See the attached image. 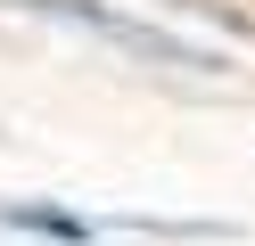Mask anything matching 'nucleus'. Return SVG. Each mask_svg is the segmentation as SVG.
<instances>
[{
    "label": "nucleus",
    "instance_id": "nucleus-1",
    "mask_svg": "<svg viewBox=\"0 0 255 246\" xmlns=\"http://www.w3.org/2000/svg\"><path fill=\"white\" fill-rule=\"evenodd\" d=\"M0 8H17V16H50V25H74V33H99V41L132 49V58L148 66H181V74H231V58L206 41H181V33H165L156 16H132L116 8V0H0Z\"/></svg>",
    "mask_w": 255,
    "mask_h": 246
},
{
    "label": "nucleus",
    "instance_id": "nucleus-2",
    "mask_svg": "<svg viewBox=\"0 0 255 246\" xmlns=\"http://www.w3.org/2000/svg\"><path fill=\"white\" fill-rule=\"evenodd\" d=\"M0 230L41 238V246H99V238H107V222H99V213L50 205V197H0Z\"/></svg>",
    "mask_w": 255,
    "mask_h": 246
}]
</instances>
